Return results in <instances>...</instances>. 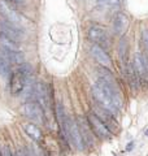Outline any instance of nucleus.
<instances>
[{"mask_svg": "<svg viewBox=\"0 0 148 156\" xmlns=\"http://www.w3.org/2000/svg\"><path fill=\"white\" fill-rule=\"evenodd\" d=\"M22 111H23L25 117L37 125L44 124V121H46V113H44L41 104H39L35 99H29L26 103L23 104Z\"/></svg>", "mask_w": 148, "mask_h": 156, "instance_id": "nucleus-6", "label": "nucleus"}, {"mask_svg": "<svg viewBox=\"0 0 148 156\" xmlns=\"http://www.w3.org/2000/svg\"><path fill=\"white\" fill-rule=\"evenodd\" d=\"M86 119H87L88 124H90V126H91L93 134L96 135V138L99 140H108L113 136V133L109 130V128H108V126L103 122V121L99 119L92 111H90L86 115Z\"/></svg>", "mask_w": 148, "mask_h": 156, "instance_id": "nucleus-4", "label": "nucleus"}, {"mask_svg": "<svg viewBox=\"0 0 148 156\" xmlns=\"http://www.w3.org/2000/svg\"><path fill=\"white\" fill-rule=\"evenodd\" d=\"M144 135H146V136H148V129L144 131Z\"/></svg>", "mask_w": 148, "mask_h": 156, "instance_id": "nucleus-25", "label": "nucleus"}, {"mask_svg": "<svg viewBox=\"0 0 148 156\" xmlns=\"http://www.w3.org/2000/svg\"><path fill=\"white\" fill-rule=\"evenodd\" d=\"M0 48H4V50H8V51H22L17 42L2 35V34H0Z\"/></svg>", "mask_w": 148, "mask_h": 156, "instance_id": "nucleus-17", "label": "nucleus"}, {"mask_svg": "<svg viewBox=\"0 0 148 156\" xmlns=\"http://www.w3.org/2000/svg\"><path fill=\"white\" fill-rule=\"evenodd\" d=\"M0 34L17 43H19L21 39H23V29L5 21L2 17H0Z\"/></svg>", "mask_w": 148, "mask_h": 156, "instance_id": "nucleus-9", "label": "nucleus"}, {"mask_svg": "<svg viewBox=\"0 0 148 156\" xmlns=\"http://www.w3.org/2000/svg\"><path fill=\"white\" fill-rule=\"evenodd\" d=\"M65 133H66V138L69 140V143H72V146L77 151H83L85 150V142H83L79 126H78L77 120L73 121L72 119L68 117V121L65 124Z\"/></svg>", "mask_w": 148, "mask_h": 156, "instance_id": "nucleus-3", "label": "nucleus"}, {"mask_svg": "<svg viewBox=\"0 0 148 156\" xmlns=\"http://www.w3.org/2000/svg\"><path fill=\"white\" fill-rule=\"evenodd\" d=\"M101 3L107 7H109V8H115V7L120 5V0H103Z\"/></svg>", "mask_w": 148, "mask_h": 156, "instance_id": "nucleus-21", "label": "nucleus"}, {"mask_svg": "<svg viewBox=\"0 0 148 156\" xmlns=\"http://www.w3.org/2000/svg\"><path fill=\"white\" fill-rule=\"evenodd\" d=\"M90 53L99 65L105 66V68H112V65H113L112 57L104 47H101L99 44H92L90 48Z\"/></svg>", "mask_w": 148, "mask_h": 156, "instance_id": "nucleus-12", "label": "nucleus"}, {"mask_svg": "<svg viewBox=\"0 0 148 156\" xmlns=\"http://www.w3.org/2000/svg\"><path fill=\"white\" fill-rule=\"evenodd\" d=\"M97 2H99V3H101V2H103V0H97Z\"/></svg>", "mask_w": 148, "mask_h": 156, "instance_id": "nucleus-26", "label": "nucleus"}, {"mask_svg": "<svg viewBox=\"0 0 148 156\" xmlns=\"http://www.w3.org/2000/svg\"><path fill=\"white\" fill-rule=\"evenodd\" d=\"M129 17L126 16L123 12H117L113 17V21H112V27H113V34L116 37H123L129 29Z\"/></svg>", "mask_w": 148, "mask_h": 156, "instance_id": "nucleus-13", "label": "nucleus"}, {"mask_svg": "<svg viewBox=\"0 0 148 156\" xmlns=\"http://www.w3.org/2000/svg\"><path fill=\"white\" fill-rule=\"evenodd\" d=\"M77 122H78V126H79V130H81V134H82L83 142H85V146H90V147H92V146L95 144V140L97 138H96V135L93 134V131L91 129L90 124H88L86 116H78L77 117Z\"/></svg>", "mask_w": 148, "mask_h": 156, "instance_id": "nucleus-11", "label": "nucleus"}, {"mask_svg": "<svg viewBox=\"0 0 148 156\" xmlns=\"http://www.w3.org/2000/svg\"><path fill=\"white\" fill-rule=\"evenodd\" d=\"M91 111L103 121V122H104V124L108 126V128H109V130L112 131L113 134L120 131V126H118V122H117V120H116V116L113 115V113H111L109 111L104 109L103 107L97 105L96 103L92 104Z\"/></svg>", "mask_w": 148, "mask_h": 156, "instance_id": "nucleus-8", "label": "nucleus"}, {"mask_svg": "<svg viewBox=\"0 0 148 156\" xmlns=\"http://www.w3.org/2000/svg\"><path fill=\"white\" fill-rule=\"evenodd\" d=\"M118 56H120V61L122 66H125L127 62H129V43H127V38L123 35L120 38V42H118Z\"/></svg>", "mask_w": 148, "mask_h": 156, "instance_id": "nucleus-16", "label": "nucleus"}, {"mask_svg": "<svg viewBox=\"0 0 148 156\" xmlns=\"http://www.w3.org/2000/svg\"><path fill=\"white\" fill-rule=\"evenodd\" d=\"M7 3H9V4H12V5H14V7H23L25 4H26V0H5Z\"/></svg>", "mask_w": 148, "mask_h": 156, "instance_id": "nucleus-22", "label": "nucleus"}, {"mask_svg": "<svg viewBox=\"0 0 148 156\" xmlns=\"http://www.w3.org/2000/svg\"><path fill=\"white\" fill-rule=\"evenodd\" d=\"M11 64L7 61V58L0 53V77H9L11 76Z\"/></svg>", "mask_w": 148, "mask_h": 156, "instance_id": "nucleus-18", "label": "nucleus"}, {"mask_svg": "<svg viewBox=\"0 0 148 156\" xmlns=\"http://www.w3.org/2000/svg\"><path fill=\"white\" fill-rule=\"evenodd\" d=\"M34 99H35L41 107L43 108L46 116L52 111V89L47 82L38 81L35 83V89H34Z\"/></svg>", "mask_w": 148, "mask_h": 156, "instance_id": "nucleus-2", "label": "nucleus"}, {"mask_svg": "<svg viewBox=\"0 0 148 156\" xmlns=\"http://www.w3.org/2000/svg\"><path fill=\"white\" fill-rule=\"evenodd\" d=\"M140 42H142L143 48H144V52L148 53V26L142 27V31H140Z\"/></svg>", "mask_w": 148, "mask_h": 156, "instance_id": "nucleus-19", "label": "nucleus"}, {"mask_svg": "<svg viewBox=\"0 0 148 156\" xmlns=\"http://www.w3.org/2000/svg\"><path fill=\"white\" fill-rule=\"evenodd\" d=\"M91 92H92L93 100H95V103H96L97 105H100V107H103L104 109L109 111L111 113H113L115 116L120 115L121 111H120V108H118V107L116 105L115 101H113V99H112V98L108 95V94H105V92L103 91L96 83H95V86L92 87Z\"/></svg>", "mask_w": 148, "mask_h": 156, "instance_id": "nucleus-5", "label": "nucleus"}, {"mask_svg": "<svg viewBox=\"0 0 148 156\" xmlns=\"http://www.w3.org/2000/svg\"><path fill=\"white\" fill-rule=\"evenodd\" d=\"M31 66L29 64L18 65L17 69H14L9 76V90L13 96H18L26 89L27 83L31 81Z\"/></svg>", "mask_w": 148, "mask_h": 156, "instance_id": "nucleus-1", "label": "nucleus"}, {"mask_svg": "<svg viewBox=\"0 0 148 156\" xmlns=\"http://www.w3.org/2000/svg\"><path fill=\"white\" fill-rule=\"evenodd\" d=\"M0 53L7 58V61L9 64H14V65H22L25 64V55L22 51H8V50H4V48H0Z\"/></svg>", "mask_w": 148, "mask_h": 156, "instance_id": "nucleus-14", "label": "nucleus"}, {"mask_svg": "<svg viewBox=\"0 0 148 156\" xmlns=\"http://www.w3.org/2000/svg\"><path fill=\"white\" fill-rule=\"evenodd\" d=\"M0 17L5 21L13 23L18 27L23 29V18L22 16L17 12V9L12 4L7 3L5 0H0Z\"/></svg>", "mask_w": 148, "mask_h": 156, "instance_id": "nucleus-7", "label": "nucleus"}, {"mask_svg": "<svg viewBox=\"0 0 148 156\" xmlns=\"http://www.w3.org/2000/svg\"><path fill=\"white\" fill-rule=\"evenodd\" d=\"M23 130L26 135L29 138H31L34 142H41L42 138H43V134H42V130L39 129V126L34 122H27L23 125Z\"/></svg>", "mask_w": 148, "mask_h": 156, "instance_id": "nucleus-15", "label": "nucleus"}, {"mask_svg": "<svg viewBox=\"0 0 148 156\" xmlns=\"http://www.w3.org/2000/svg\"><path fill=\"white\" fill-rule=\"evenodd\" d=\"M87 38L92 44H99L101 46L107 42H109V35L105 27H103L101 25H92L91 27H88L87 30Z\"/></svg>", "mask_w": 148, "mask_h": 156, "instance_id": "nucleus-10", "label": "nucleus"}, {"mask_svg": "<svg viewBox=\"0 0 148 156\" xmlns=\"http://www.w3.org/2000/svg\"><path fill=\"white\" fill-rule=\"evenodd\" d=\"M0 156H14L8 146H0Z\"/></svg>", "mask_w": 148, "mask_h": 156, "instance_id": "nucleus-20", "label": "nucleus"}, {"mask_svg": "<svg viewBox=\"0 0 148 156\" xmlns=\"http://www.w3.org/2000/svg\"><path fill=\"white\" fill-rule=\"evenodd\" d=\"M14 156H27V154H26V151H22V150H18L16 154H14Z\"/></svg>", "mask_w": 148, "mask_h": 156, "instance_id": "nucleus-23", "label": "nucleus"}, {"mask_svg": "<svg viewBox=\"0 0 148 156\" xmlns=\"http://www.w3.org/2000/svg\"><path fill=\"white\" fill-rule=\"evenodd\" d=\"M132 148H134V142H132V140H131V142H129V143H127V147H126V152H130V151H131Z\"/></svg>", "mask_w": 148, "mask_h": 156, "instance_id": "nucleus-24", "label": "nucleus"}]
</instances>
